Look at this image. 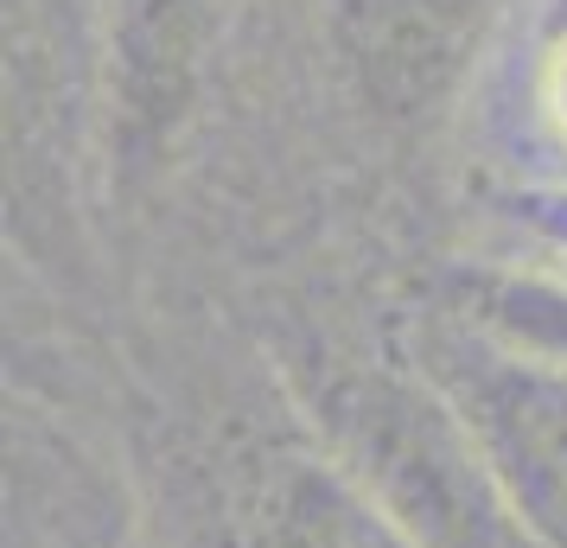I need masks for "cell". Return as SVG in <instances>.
Here are the masks:
<instances>
[{
  "mask_svg": "<svg viewBox=\"0 0 567 548\" xmlns=\"http://www.w3.org/2000/svg\"><path fill=\"white\" fill-rule=\"evenodd\" d=\"M287 409L409 548H542L485 446L427 370L307 344L281 370Z\"/></svg>",
  "mask_w": 567,
  "mask_h": 548,
  "instance_id": "1",
  "label": "cell"
},
{
  "mask_svg": "<svg viewBox=\"0 0 567 548\" xmlns=\"http://www.w3.org/2000/svg\"><path fill=\"white\" fill-rule=\"evenodd\" d=\"M421 370L485 446L523 529L542 548H567V370L485 339L460 313L427 325Z\"/></svg>",
  "mask_w": 567,
  "mask_h": 548,
  "instance_id": "2",
  "label": "cell"
},
{
  "mask_svg": "<svg viewBox=\"0 0 567 548\" xmlns=\"http://www.w3.org/2000/svg\"><path fill=\"white\" fill-rule=\"evenodd\" d=\"M224 39V0H109L103 20V166L115 192H147L198 128Z\"/></svg>",
  "mask_w": 567,
  "mask_h": 548,
  "instance_id": "3",
  "label": "cell"
},
{
  "mask_svg": "<svg viewBox=\"0 0 567 548\" xmlns=\"http://www.w3.org/2000/svg\"><path fill=\"white\" fill-rule=\"evenodd\" d=\"M497 0H326V45L370 122L421 128L460 96Z\"/></svg>",
  "mask_w": 567,
  "mask_h": 548,
  "instance_id": "4",
  "label": "cell"
},
{
  "mask_svg": "<svg viewBox=\"0 0 567 548\" xmlns=\"http://www.w3.org/2000/svg\"><path fill=\"white\" fill-rule=\"evenodd\" d=\"M230 548H409L389 517L326 459L300 415L230 446Z\"/></svg>",
  "mask_w": 567,
  "mask_h": 548,
  "instance_id": "5",
  "label": "cell"
},
{
  "mask_svg": "<svg viewBox=\"0 0 567 548\" xmlns=\"http://www.w3.org/2000/svg\"><path fill=\"white\" fill-rule=\"evenodd\" d=\"M465 325L511 344L536 364L567 370V293L523 288V281H465Z\"/></svg>",
  "mask_w": 567,
  "mask_h": 548,
  "instance_id": "6",
  "label": "cell"
}]
</instances>
